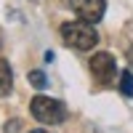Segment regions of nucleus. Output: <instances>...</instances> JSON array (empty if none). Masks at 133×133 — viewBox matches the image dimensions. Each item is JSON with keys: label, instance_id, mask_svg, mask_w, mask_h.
<instances>
[{"label": "nucleus", "instance_id": "1", "mask_svg": "<svg viewBox=\"0 0 133 133\" xmlns=\"http://www.w3.org/2000/svg\"><path fill=\"white\" fill-rule=\"evenodd\" d=\"M61 37H64L66 45L75 48V51H91L98 43L96 29L88 24V21H66V24H61Z\"/></svg>", "mask_w": 133, "mask_h": 133}, {"label": "nucleus", "instance_id": "2", "mask_svg": "<svg viewBox=\"0 0 133 133\" xmlns=\"http://www.w3.org/2000/svg\"><path fill=\"white\" fill-rule=\"evenodd\" d=\"M29 109H32V115H35V120H40V123H45V125L64 123V117H66V107L61 101H56V98H48V96H35Z\"/></svg>", "mask_w": 133, "mask_h": 133}, {"label": "nucleus", "instance_id": "3", "mask_svg": "<svg viewBox=\"0 0 133 133\" xmlns=\"http://www.w3.org/2000/svg\"><path fill=\"white\" fill-rule=\"evenodd\" d=\"M69 8L77 14V19H80V21L96 24V21H101V19H104L107 0H69Z\"/></svg>", "mask_w": 133, "mask_h": 133}, {"label": "nucleus", "instance_id": "4", "mask_svg": "<svg viewBox=\"0 0 133 133\" xmlns=\"http://www.w3.org/2000/svg\"><path fill=\"white\" fill-rule=\"evenodd\" d=\"M91 72H93V77L101 85H109L117 77V64H115V59L109 56V53H104V51H98L96 56L91 59Z\"/></svg>", "mask_w": 133, "mask_h": 133}, {"label": "nucleus", "instance_id": "5", "mask_svg": "<svg viewBox=\"0 0 133 133\" xmlns=\"http://www.w3.org/2000/svg\"><path fill=\"white\" fill-rule=\"evenodd\" d=\"M14 88V69L5 59H0V96H8Z\"/></svg>", "mask_w": 133, "mask_h": 133}, {"label": "nucleus", "instance_id": "6", "mask_svg": "<svg viewBox=\"0 0 133 133\" xmlns=\"http://www.w3.org/2000/svg\"><path fill=\"white\" fill-rule=\"evenodd\" d=\"M120 93H123V96H133V75L128 72V69H123V72H120Z\"/></svg>", "mask_w": 133, "mask_h": 133}, {"label": "nucleus", "instance_id": "7", "mask_svg": "<svg viewBox=\"0 0 133 133\" xmlns=\"http://www.w3.org/2000/svg\"><path fill=\"white\" fill-rule=\"evenodd\" d=\"M29 83L35 85V88H45V75H43L40 69H35V72H29Z\"/></svg>", "mask_w": 133, "mask_h": 133}, {"label": "nucleus", "instance_id": "8", "mask_svg": "<svg viewBox=\"0 0 133 133\" xmlns=\"http://www.w3.org/2000/svg\"><path fill=\"white\" fill-rule=\"evenodd\" d=\"M14 130H19V120H14V123L5 125V133H14Z\"/></svg>", "mask_w": 133, "mask_h": 133}, {"label": "nucleus", "instance_id": "9", "mask_svg": "<svg viewBox=\"0 0 133 133\" xmlns=\"http://www.w3.org/2000/svg\"><path fill=\"white\" fill-rule=\"evenodd\" d=\"M32 133H45V130H32Z\"/></svg>", "mask_w": 133, "mask_h": 133}]
</instances>
